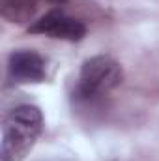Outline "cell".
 Wrapping results in <instances>:
<instances>
[{"instance_id":"obj_1","label":"cell","mask_w":159,"mask_h":161,"mask_svg":"<svg viewBox=\"0 0 159 161\" xmlns=\"http://www.w3.org/2000/svg\"><path fill=\"white\" fill-rule=\"evenodd\" d=\"M43 131V113L30 103L15 105L2 120L0 159L23 161L38 142Z\"/></svg>"},{"instance_id":"obj_2","label":"cell","mask_w":159,"mask_h":161,"mask_svg":"<svg viewBox=\"0 0 159 161\" xmlns=\"http://www.w3.org/2000/svg\"><path fill=\"white\" fill-rule=\"evenodd\" d=\"M123 80V69L112 56L96 54L82 62L73 90V99L79 105H97L109 92Z\"/></svg>"},{"instance_id":"obj_3","label":"cell","mask_w":159,"mask_h":161,"mask_svg":"<svg viewBox=\"0 0 159 161\" xmlns=\"http://www.w3.org/2000/svg\"><path fill=\"white\" fill-rule=\"evenodd\" d=\"M28 34H38V36H47L52 40H62V41H80L88 34L86 25L77 19L68 15L66 11L52 8L45 11L41 17H38L32 25H28Z\"/></svg>"},{"instance_id":"obj_4","label":"cell","mask_w":159,"mask_h":161,"mask_svg":"<svg viewBox=\"0 0 159 161\" xmlns=\"http://www.w3.org/2000/svg\"><path fill=\"white\" fill-rule=\"evenodd\" d=\"M47 79V62L34 49H17L8 56V80L13 84L43 82Z\"/></svg>"},{"instance_id":"obj_5","label":"cell","mask_w":159,"mask_h":161,"mask_svg":"<svg viewBox=\"0 0 159 161\" xmlns=\"http://www.w3.org/2000/svg\"><path fill=\"white\" fill-rule=\"evenodd\" d=\"M68 0H0V15L4 21L13 25H32L43 6L60 8Z\"/></svg>"}]
</instances>
